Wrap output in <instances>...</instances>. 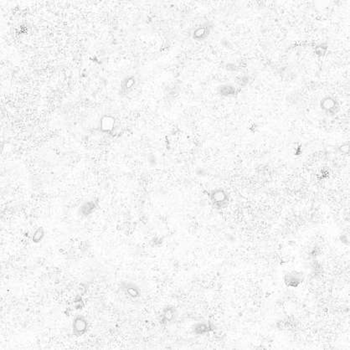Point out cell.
Instances as JSON below:
<instances>
[{"instance_id":"obj_2","label":"cell","mask_w":350,"mask_h":350,"mask_svg":"<svg viewBox=\"0 0 350 350\" xmlns=\"http://www.w3.org/2000/svg\"><path fill=\"white\" fill-rule=\"evenodd\" d=\"M127 292L129 294L131 297H139V291H138V289H137L136 286H127Z\"/></svg>"},{"instance_id":"obj_1","label":"cell","mask_w":350,"mask_h":350,"mask_svg":"<svg viewBox=\"0 0 350 350\" xmlns=\"http://www.w3.org/2000/svg\"><path fill=\"white\" fill-rule=\"evenodd\" d=\"M86 327H87V323L83 319V318H80V319H78V320L76 321V323H75V330H77L78 332H80V333H84L85 331L86 330Z\"/></svg>"}]
</instances>
